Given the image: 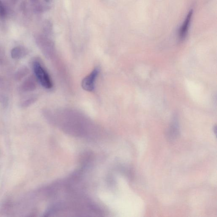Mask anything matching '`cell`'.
Instances as JSON below:
<instances>
[{"instance_id": "4", "label": "cell", "mask_w": 217, "mask_h": 217, "mask_svg": "<svg viewBox=\"0 0 217 217\" xmlns=\"http://www.w3.org/2000/svg\"><path fill=\"white\" fill-rule=\"evenodd\" d=\"M193 11V10H190L189 13H188L187 16L186 17L183 24H182L180 30H179V37L181 40L184 39L187 34L191 20Z\"/></svg>"}, {"instance_id": "1", "label": "cell", "mask_w": 217, "mask_h": 217, "mask_svg": "<svg viewBox=\"0 0 217 217\" xmlns=\"http://www.w3.org/2000/svg\"><path fill=\"white\" fill-rule=\"evenodd\" d=\"M33 67L36 79L42 86L48 89L52 88L53 86L52 80L41 63L38 61H34Z\"/></svg>"}, {"instance_id": "8", "label": "cell", "mask_w": 217, "mask_h": 217, "mask_svg": "<svg viewBox=\"0 0 217 217\" xmlns=\"http://www.w3.org/2000/svg\"><path fill=\"white\" fill-rule=\"evenodd\" d=\"M10 83L5 77L0 76V90L8 91L10 88Z\"/></svg>"}, {"instance_id": "10", "label": "cell", "mask_w": 217, "mask_h": 217, "mask_svg": "<svg viewBox=\"0 0 217 217\" xmlns=\"http://www.w3.org/2000/svg\"><path fill=\"white\" fill-rule=\"evenodd\" d=\"M5 14V7L3 6L2 3L0 1V16H4Z\"/></svg>"}, {"instance_id": "5", "label": "cell", "mask_w": 217, "mask_h": 217, "mask_svg": "<svg viewBox=\"0 0 217 217\" xmlns=\"http://www.w3.org/2000/svg\"><path fill=\"white\" fill-rule=\"evenodd\" d=\"M27 52L24 49L20 47L14 48L11 52V56L12 59H22L27 55Z\"/></svg>"}, {"instance_id": "11", "label": "cell", "mask_w": 217, "mask_h": 217, "mask_svg": "<svg viewBox=\"0 0 217 217\" xmlns=\"http://www.w3.org/2000/svg\"><path fill=\"white\" fill-rule=\"evenodd\" d=\"M5 54L4 52L0 50V64L3 63L5 61Z\"/></svg>"}, {"instance_id": "6", "label": "cell", "mask_w": 217, "mask_h": 217, "mask_svg": "<svg viewBox=\"0 0 217 217\" xmlns=\"http://www.w3.org/2000/svg\"><path fill=\"white\" fill-rule=\"evenodd\" d=\"M30 72L28 68L26 66L22 67L17 71L14 75L15 79L17 81H20L28 75Z\"/></svg>"}, {"instance_id": "9", "label": "cell", "mask_w": 217, "mask_h": 217, "mask_svg": "<svg viewBox=\"0 0 217 217\" xmlns=\"http://www.w3.org/2000/svg\"><path fill=\"white\" fill-rule=\"evenodd\" d=\"M9 103V98L3 91H0V103L4 107H6Z\"/></svg>"}, {"instance_id": "2", "label": "cell", "mask_w": 217, "mask_h": 217, "mask_svg": "<svg viewBox=\"0 0 217 217\" xmlns=\"http://www.w3.org/2000/svg\"><path fill=\"white\" fill-rule=\"evenodd\" d=\"M99 72V69L95 68L91 73L83 79L81 86L84 90L89 92L93 91L95 89V81Z\"/></svg>"}, {"instance_id": "7", "label": "cell", "mask_w": 217, "mask_h": 217, "mask_svg": "<svg viewBox=\"0 0 217 217\" xmlns=\"http://www.w3.org/2000/svg\"><path fill=\"white\" fill-rule=\"evenodd\" d=\"M37 98L36 96H32L29 97L23 100L20 103V106L23 108H27L31 106L32 104H34V102H36Z\"/></svg>"}, {"instance_id": "3", "label": "cell", "mask_w": 217, "mask_h": 217, "mask_svg": "<svg viewBox=\"0 0 217 217\" xmlns=\"http://www.w3.org/2000/svg\"><path fill=\"white\" fill-rule=\"evenodd\" d=\"M36 87V82L33 76L28 77L25 79L21 85L20 90L24 92H29L35 90Z\"/></svg>"}]
</instances>
